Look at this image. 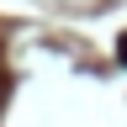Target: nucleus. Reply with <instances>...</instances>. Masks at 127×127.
I'll return each instance as SVG.
<instances>
[{
    "label": "nucleus",
    "instance_id": "obj_1",
    "mask_svg": "<svg viewBox=\"0 0 127 127\" xmlns=\"http://www.w3.org/2000/svg\"><path fill=\"white\" fill-rule=\"evenodd\" d=\"M122 64H127V37H122Z\"/></svg>",
    "mask_w": 127,
    "mask_h": 127
}]
</instances>
